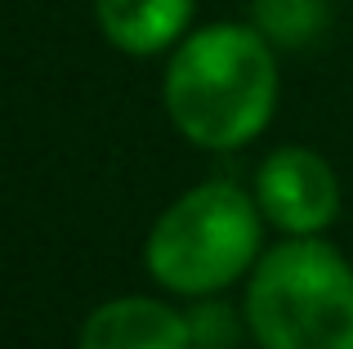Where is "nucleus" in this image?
Returning a JSON list of instances; mask_svg holds the SVG:
<instances>
[{"label": "nucleus", "instance_id": "obj_1", "mask_svg": "<svg viewBox=\"0 0 353 349\" xmlns=\"http://www.w3.org/2000/svg\"><path fill=\"white\" fill-rule=\"evenodd\" d=\"M165 112L206 152L246 148L277 108V54L255 23H210L183 36L165 68Z\"/></svg>", "mask_w": 353, "mask_h": 349}, {"label": "nucleus", "instance_id": "obj_2", "mask_svg": "<svg viewBox=\"0 0 353 349\" xmlns=\"http://www.w3.org/2000/svg\"><path fill=\"white\" fill-rule=\"evenodd\" d=\"M241 318L259 349H353V264L322 237H286L255 260Z\"/></svg>", "mask_w": 353, "mask_h": 349}, {"label": "nucleus", "instance_id": "obj_3", "mask_svg": "<svg viewBox=\"0 0 353 349\" xmlns=\"http://www.w3.org/2000/svg\"><path fill=\"white\" fill-rule=\"evenodd\" d=\"M264 215L250 192L228 179H206L157 215L143 242V264L174 296H215L259 260Z\"/></svg>", "mask_w": 353, "mask_h": 349}, {"label": "nucleus", "instance_id": "obj_4", "mask_svg": "<svg viewBox=\"0 0 353 349\" xmlns=\"http://www.w3.org/2000/svg\"><path fill=\"white\" fill-rule=\"evenodd\" d=\"M259 215L286 237H318L340 215V179L331 161L313 148L286 143L268 152L255 170Z\"/></svg>", "mask_w": 353, "mask_h": 349}, {"label": "nucleus", "instance_id": "obj_5", "mask_svg": "<svg viewBox=\"0 0 353 349\" xmlns=\"http://www.w3.org/2000/svg\"><path fill=\"white\" fill-rule=\"evenodd\" d=\"M77 349H192V327L165 300L117 296L85 318Z\"/></svg>", "mask_w": 353, "mask_h": 349}, {"label": "nucleus", "instance_id": "obj_6", "mask_svg": "<svg viewBox=\"0 0 353 349\" xmlns=\"http://www.w3.org/2000/svg\"><path fill=\"white\" fill-rule=\"evenodd\" d=\"M99 32L121 54H148L174 50L192 23V0H94Z\"/></svg>", "mask_w": 353, "mask_h": 349}, {"label": "nucleus", "instance_id": "obj_7", "mask_svg": "<svg viewBox=\"0 0 353 349\" xmlns=\"http://www.w3.org/2000/svg\"><path fill=\"white\" fill-rule=\"evenodd\" d=\"M250 23L273 50H304L331 23L327 0H250Z\"/></svg>", "mask_w": 353, "mask_h": 349}, {"label": "nucleus", "instance_id": "obj_8", "mask_svg": "<svg viewBox=\"0 0 353 349\" xmlns=\"http://www.w3.org/2000/svg\"><path fill=\"white\" fill-rule=\"evenodd\" d=\"M192 327V349H233L241 341V323L228 305H215V300L201 296V305L188 314Z\"/></svg>", "mask_w": 353, "mask_h": 349}]
</instances>
